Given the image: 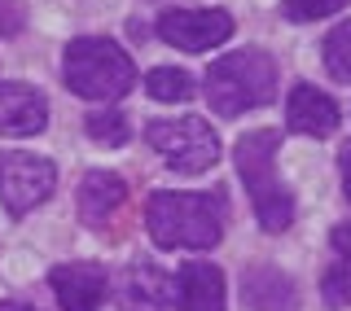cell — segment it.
Masks as SVG:
<instances>
[{
    "mask_svg": "<svg viewBox=\"0 0 351 311\" xmlns=\"http://www.w3.org/2000/svg\"><path fill=\"white\" fill-rule=\"evenodd\" d=\"M145 228L158 250H215L224 237V202L211 193H149Z\"/></svg>",
    "mask_w": 351,
    "mask_h": 311,
    "instance_id": "cell-1",
    "label": "cell"
},
{
    "mask_svg": "<svg viewBox=\"0 0 351 311\" xmlns=\"http://www.w3.org/2000/svg\"><path fill=\"white\" fill-rule=\"evenodd\" d=\"M277 149H281V132L277 127H259L246 132L237 140L233 158H237V175L246 184V197L255 202V219L263 232H285L294 224V197L290 188L277 180Z\"/></svg>",
    "mask_w": 351,
    "mask_h": 311,
    "instance_id": "cell-2",
    "label": "cell"
},
{
    "mask_svg": "<svg viewBox=\"0 0 351 311\" xmlns=\"http://www.w3.org/2000/svg\"><path fill=\"white\" fill-rule=\"evenodd\" d=\"M206 101L219 119H237L246 110H259L277 97V62L263 49H241L228 58H215L202 75Z\"/></svg>",
    "mask_w": 351,
    "mask_h": 311,
    "instance_id": "cell-3",
    "label": "cell"
},
{
    "mask_svg": "<svg viewBox=\"0 0 351 311\" xmlns=\"http://www.w3.org/2000/svg\"><path fill=\"white\" fill-rule=\"evenodd\" d=\"M62 79L84 101H119L136 84V66L114 40L106 36H80L62 53Z\"/></svg>",
    "mask_w": 351,
    "mask_h": 311,
    "instance_id": "cell-4",
    "label": "cell"
},
{
    "mask_svg": "<svg viewBox=\"0 0 351 311\" xmlns=\"http://www.w3.org/2000/svg\"><path fill=\"white\" fill-rule=\"evenodd\" d=\"M145 140L167 158L176 175H202L219 158V136L206 119L184 114V119H154L145 123Z\"/></svg>",
    "mask_w": 351,
    "mask_h": 311,
    "instance_id": "cell-5",
    "label": "cell"
},
{
    "mask_svg": "<svg viewBox=\"0 0 351 311\" xmlns=\"http://www.w3.org/2000/svg\"><path fill=\"white\" fill-rule=\"evenodd\" d=\"M53 184H58V166L49 158H36V153H22V149L0 153V202L14 219L36 210L40 202H49Z\"/></svg>",
    "mask_w": 351,
    "mask_h": 311,
    "instance_id": "cell-6",
    "label": "cell"
},
{
    "mask_svg": "<svg viewBox=\"0 0 351 311\" xmlns=\"http://www.w3.org/2000/svg\"><path fill=\"white\" fill-rule=\"evenodd\" d=\"M158 40L184 53H206L233 36V14L228 9H167L158 18Z\"/></svg>",
    "mask_w": 351,
    "mask_h": 311,
    "instance_id": "cell-7",
    "label": "cell"
},
{
    "mask_svg": "<svg viewBox=\"0 0 351 311\" xmlns=\"http://www.w3.org/2000/svg\"><path fill=\"white\" fill-rule=\"evenodd\" d=\"M176 307V276L158 263L141 259L119 281V311H171Z\"/></svg>",
    "mask_w": 351,
    "mask_h": 311,
    "instance_id": "cell-8",
    "label": "cell"
},
{
    "mask_svg": "<svg viewBox=\"0 0 351 311\" xmlns=\"http://www.w3.org/2000/svg\"><path fill=\"white\" fill-rule=\"evenodd\" d=\"M49 285L58 294L62 311H97L110 294V272L101 263H62L49 272Z\"/></svg>",
    "mask_w": 351,
    "mask_h": 311,
    "instance_id": "cell-9",
    "label": "cell"
},
{
    "mask_svg": "<svg viewBox=\"0 0 351 311\" xmlns=\"http://www.w3.org/2000/svg\"><path fill=\"white\" fill-rule=\"evenodd\" d=\"M49 127V101L31 84H0V136H40Z\"/></svg>",
    "mask_w": 351,
    "mask_h": 311,
    "instance_id": "cell-10",
    "label": "cell"
},
{
    "mask_svg": "<svg viewBox=\"0 0 351 311\" xmlns=\"http://www.w3.org/2000/svg\"><path fill=\"white\" fill-rule=\"evenodd\" d=\"M285 127L299 132V136H329L338 127V105L329 101L321 88L312 84H294L290 88V101H285Z\"/></svg>",
    "mask_w": 351,
    "mask_h": 311,
    "instance_id": "cell-11",
    "label": "cell"
},
{
    "mask_svg": "<svg viewBox=\"0 0 351 311\" xmlns=\"http://www.w3.org/2000/svg\"><path fill=\"white\" fill-rule=\"evenodd\" d=\"M241 298L255 311H299V290L285 272H277L272 263L241 272Z\"/></svg>",
    "mask_w": 351,
    "mask_h": 311,
    "instance_id": "cell-12",
    "label": "cell"
},
{
    "mask_svg": "<svg viewBox=\"0 0 351 311\" xmlns=\"http://www.w3.org/2000/svg\"><path fill=\"white\" fill-rule=\"evenodd\" d=\"M176 307L180 311H224V272L215 263H184L176 272Z\"/></svg>",
    "mask_w": 351,
    "mask_h": 311,
    "instance_id": "cell-13",
    "label": "cell"
},
{
    "mask_svg": "<svg viewBox=\"0 0 351 311\" xmlns=\"http://www.w3.org/2000/svg\"><path fill=\"white\" fill-rule=\"evenodd\" d=\"M128 202V184L114 171H88L80 184V219L93 228H106L110 219L123 210Z\"/></svg>",
    "mask_w": 351,
    "mask_h": 311,
    "instance_id": "cell-14",
    "label": "cell"
},
{
    "mask_svg": "<svg viewBox=\"0 0 351 311\" xmlns=\"http://www.w3.org/2000/svg\"><path fill=\"white\" fill-rule=\"evenodd\" d=\"M145 92L154 101H189L193 79H189V71H176V66H154L145 75Z\"/></svg>",
    "mask_w": 351,
    "mask_h": 311,
    "instance_id": "cell-15",
    "label": "cell"
},
{
    "mask_svg": "<svg viewBox=\"0 0 351 311\" xmlns=\"http://www.w3.org/2000/svg\"><path fill=\"white\" fill-rule=\"evenodd\" d=\"M84 127H88V136H93L97 145H123L132 136L128 114H119V110H93V114L84 119Z\"/></svg>",
    "mask_w": 351,
    "mask_h": 311,
    "instance_id": "cell-16",
    "label": "cell"
},
{
    "mask_svg": "<svg viewBox=\"0 0 351 311\" xmlns=\"http://www.w3.org/2000/svg\"><path fill=\"white\" fill-rule=\"evenodd\" d=\"M325 66L338 84H351V22L334 27L325 36Z\"/></svg>",
    "mask_w": 351,
    "mask_h": 311,
    "instance_id": "cell-17",
    "label": "cell"
},
{
    "mask_svg": "<svg viewBox=\"0 0 351 311\" xmlns=\"http://www.w3.org/2000/svg\"><path fill=\"white\" fill-rule=\"evenodd\" d=\"M351 0H281V14L290 22H321L338 9H347Z\"/></svg>",
    "mask_w": 351,
    "mask_h": 311,
    "instance_id": "cell-18",
    "label": "cell"
},
{
    "mask_svg": "<svg viewBox=\"0 0 351 311\" xmlns=\"http://www.w3.org/2000/svg\"><path fill=\"white\" fill-rule=\"evenodd\" d=\"M321 294L329 307H351V263L338 259L334 268L321 276Z\"/></svg>",
    "mask_w": 351,
    "mask_h": 311,
    "instance_id": "cell-19",
    "label": "cell"
},
{
    "mask_svg": "<svg viewBox=\"0 0 351 311\" xmlns=\"http://www.w3.org/2000/svg\"><path fill=\"white\" fill-rule=\"evenodd\" d=\"M18 31H22V5L0 0V36H18Z\"/></svg>",
    "mask_w": 351,
    "mask_h": 311,
    "instance_id": "cell-20",
    "label": "cell"
},
{
    "mask_svg": "<svg viewBox=\"0 0 351 311\" xmlns=\"http://www.w3.org/2000/svg\"><path fill=\"white\" fill-rule=\"evenodd\" d=\"M329 241H334L338 259H343V263H351V224H338L334 232H329Z\"/></svg>",
    "mask_w": 351,
    "mask_h": 311,
    "instance_id": "cell-21",
    "label": "cell"
},
{
    "mask_svg": "<svg viewBox=\"0 0 351 311\" xmlns=\"http://www.w3.org/2000/svg\"><path fill=\"white\" fill-rule=\"evenodd\" d=\"M338 166H343V193L351 202V145H343V153H338Z\"/></svg>",
    "mask_w": 351,
    "mask_h": 311,
    "instance_id": "cell-22",
    "label": "cell"
},
{
    "mask_svg": "<svg viewBox=\"0 0 351 311\" xmlns=\"http://www.w3.org/2000/svg\"><path fill=\"white\" fill-rule=\"evenodd\" d=\"M0 311H36V307H27V303H0Z\"/></svg>",
    "mask_w": 351,
    "mask_h": 311,
    "instance_id": "cell-23",
    "label": "cell"
}]
</instances>
